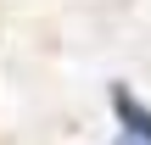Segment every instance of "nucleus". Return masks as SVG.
Wrapping results in <instances>:
<instances>
[{"mask_svg":"<svg viewBox=\"0 0 151 145\" xmlns=\"http://www.w3.org/2000/svg\"><path fill=\"white\" fill-rule=\"evenodd\" d=\"M112 106H118V117H123V140H140V145H151V112L118 84L112 89Z\"/></svg>","mask_w":151,"mask_h":145,"instance_id":"obj_1","label":"nucleus"},{"mask_svg":"<svg viewBox=\"0 0 151 145\" xmlns=\"http://www.w3.org/2000/svg\"><path fill=\"white\" fill-rule=\"evenodd\" d=\"M112 145H140V140H123V134H118V140H112Z\"/></svg>","mask_w":151,"mask_h":145,"instance_id":"obj_2","label":"nucleus"}]
</instances>
